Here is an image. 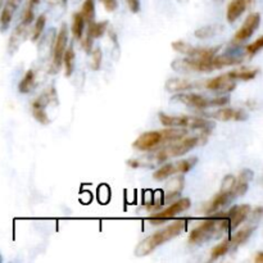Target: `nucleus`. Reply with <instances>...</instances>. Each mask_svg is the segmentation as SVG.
Here are the masks:
<instances>
[{"label": "nucleus", "instance_id": "nucleus-1", "mask_svg": "<svg viewBox=\"0 0 263 263\" xmlns=\"http://www.w3.org/2000/svg\"><path fill=\"white\" fill-rule=\"evenodd\" d=\"M186 227H188V220H185V218L173 221L171 225L163 227L162 230L154 232V234L150 235V236L145 238L143 242L139 243L138 247L135 248V255L136 257H145V255L150 254V253L154 252L158 247H161V245H163L165 243H167L168 240L175 239L176 236L182 234L186 230Z\"/></svg>", "mask_w": 263, "mask_h": 263}, {"label": "nucleus", "instance_id": "nucleus-2", "mask_svg": "<svg viewBox=\"0 0 263 263\" xmlns=\"http://www.w3.org/2000/svg\"><path fill=\"white\" fill-rule=\"evenodd\" d=\"M202 143V136H183L178 140L168 143L161 149H154L155 153L152 155L154 162H166L170 158L181 157V155L189 153L193 148Z\"/></svg>", "mask_w": 263, "mask_h": 263}, {"label": "nucleus", "instance_id": "nucleus-3", "mask_svg": "<svg viewBox=\"0 0 263 263\" xmlns=\"http://www.w3.org/2000/svg\"><path fill=\"white\" fill-rule=\"evenodd\" d=\"M229 231V220L223 217H215L213 216L209 220H205L195 227L189 235V243L193 245L203 244L212 238L220 236L222 232Z\"/></svg>", "mask_w": 263, "mask_h": 263}, {"label": "nucleus", "instance_id": "nucleus-4", "mask_svg": "<svg viewBox=\"0 0 263 263\" xmlns=\"http://www.w3.org/2000/svg\"><path fill=\"white\" fill-rule=\"evenodd\" d=\"M160 121L166 127L190 128L194 131H200L204 135L212 133L215 128V122L205 118L193 117V116H170L166 113H160Z\"/></svg>", "mask_w": 263, "mask_h": 263}, {"label": "nucleus", "instance_id": "nucleus-5", "mask_svg": "<svg viewBox=\"0 0 263 263\" xmlns=\"http://www.w3.org/2000/svg\"><path fill=\"white\" fill-rule=\"evenodd\" d=\"M175 103L185 104L188 107H193L197 109L212 108V107H223L230 103L229 96H222V98H205L199 94H181L177 93L172 99Z\"/></svg>", "mask_w": 263, "mask_h": 263}, {"label": "nucleus", "instance_id": "nucleus-6", "mask_svg": "<svg viewBox=\"0 0 263 263\" xmlns=\"http://www.w3.org/2000/svg\"><path fill=\"white\" fill-rule=\"evenodd\" d=\"M175 71L182 73H192V72H212L216 71V66L213 58L211 59H198V58H178L171 63Z\"/></svg>", "mask_w": 263, "mask_h": 263}, {"label": "nucleus", "instance_id": "nucleus-7", "mask_svg": "<svg viewBox=\"0 0 263 263\" xmlns=\"http://www.w3.org/2000/svg\"><path fill=\"white\" fill-rule=\"evenodd\" d=\"M67 43H68V29L67 24L63 23L59 29L58 34L56 36L53 45V59H51L50 73H57L61 69L62 61H63V54L66 51Z\"/></svg>", "mask_w": 263, "mask_h": 263}, {"label": "nucleus", "instance_id": "nucleus-8", "mask_svg": "<svg viewBox=\"0 0 263 263\" xmlns=\"http://www.w3.org/2000/svg\"><path fill=\"white\" fill-rule=\"evenodd\" d=\"M173 50L189 57V58H198V59H211L218 53L220 46L215 48H200V46H193L186 41H173L172 43Z\"/></svg>", "mask_w": 263, "mask_h": 263}, {"label": "nucleus", "instance_id": "nucleus-9", "mask_svg": "<svg viewBox=\"0 0 263 263\" xmlns=\"http://www.w3.org/2000/svg\"><path fill=\"white\" fill-rule=\"evenodd\" d=\"M190 205H192L190 199H188V198H181V199L172 203L170 207L165 208V209H162L161 212H157L155 215H153L152 217L149 218V221H150V223H153V225H160V223H163L165 221L171 220V218L176 217V216H178L180 213L188 211L190 208Z\"/></svg>", "mask_w": 263, "mask_h": 263}, {"label": "nucleus", "instance_id": "nucleus-10", "mask_svg": "<svg viewBox=\"0 0 263 263\" xmlns=\"http://www.w3.org/2000/svg\"><path fill=\"white\" fill-rule=\"evenodd\" d=\"M260 23V14L259 13H252L247 17V19L244 21L243 26L240 27L236 31V34L234 35V39H232V44L238 45V44H243L247 40H249L252 35L254 34L258 30Z\"/></svg>", "mask_w": 263, "mask_h": 263}, {"label": "nucleus", "instance_id": "nucleus-11", "mask_svg": "<svg viewBox=\"0 0 263 263\" xmlns=\"http://www.w3.org/2000/svg\"><path fill=\"white\" fill-rule=\"evenodd\" d=\"M163 138L161 131H149V133H144L134 141L133 146L136 150L140 152H150L154 150L158 146L162 145Z\"/></svg>", "mask_w": 263, "mask_h": 263}, {"label": "nucleus", "instance_id": "nucleus-12", "mask_svg": "<svg viewBox=\"0 0 263 263\" xmlns=\"http://www.w3.org/2000/svg\"><path fill=\"white\" fill-rule=\"evenodd\" d=\"M208 118H212V120L222 121V122H227V121H247L248 120V113L244 109L239 108H223L217 109V111H213L207 113Z\"/></svg>", "mask_w": 263, "mask_h": 263}, {"label": "nucleus", "instance_id": "nucleus-13", "mask_svg": "<svg viewBox=\"0 0 263 263\" xmlns=\"http://www.w3.org/2000/svg\"><path fill=\"white\" fill-rule=\"evenodd\" d=\"M107 29H108V22L101 21V22H91L88 23V32H86V37L83 40V46L85 48V50L90 51L93 48V43L95 39L103 36L106 34Z\"/></svg>", "mask_w": 263, "mask_h": 263}, {"label": "nucleus", "instance_id": "nucleus-14", "mask_svg": "<svg viewBox=\"0 0 263 263\" xmlns=\"http://www.w3.org/2000/svg\"><path fill=\"white\" fill-rule=\"evenodd\" d=\"M236 88V84L234 80L229 77V74H221L215 78H211L205 83V89L216 93H230Z\"/></svg>", "mask_w": 263, "mask_h": 263}, {"label": "nucleus", "instance_id": "nucleus-15", "mask_svg": "<svg viewBox=\"0 0 263 263\" xmlns=\"http://www.w3.org/2000/svg\"><path fill=\"white\" fill-rule=\"evenodd\" d=\"M30 24L24 23L21 21V23L13 30L11 37H9L8 41V51L9 54H13L14 51L18 50V48L21 46V44L26 40L27 37V31H29Z\"/></svg>", "mask_w": 263, "mask_h": 263}, {"label": "nucleus", "instance_id": "nucleus-16", "mask_svg": "<svg viewBox=\"0 0 263 263\" xmlns=\"http://www.w3.org/2000/svg\"><path fill=\"white\" fill-rule=\"evenodd\" d=\"M234 199H235V195L234 193H232V190L231 192H221L220 190V193H218V194L211 200L209 204H208L207 209H205V213L209 216L213 215V213L222 209L223 207H226V205Z\"/></svg>", "mask_w": 263, "mask_h": 263}, {"label": "nucleus", "instance_id": "nucleus-17", "mask_svg": "<svg viewBox=\"0 0 263 263\" xmlns=\"http://www.w3.org/2000/svg\"><path fill=\"white\" fill-rule=\"evenodd\" d=\"M165 88L166 90L170 91V93H182V91H188L197 88V84L192 83V81L189 80H186V78L175 77L166 81Z\"/></svg>", "mask_w": 263, "mask_h": 263}, {"label": "nucleus", "instance_id": "nucleus-18", "mask_svg": "<svg viewBox=\"0 0 263 263\" xmlns=\"http://www.w3.org/2000/svg\"><path fill=\"white\" fill-rule=\"evenodd\" d=\"M253 180V172L250 170H243L240 172L239 177H236V181H235V186L232 189V193H234L235 198L242 197L247 193L248 186H249V182Z\"/></svg>", "mask_w": 263, "mask_h": 263}, {"label": "nucleus", "instance_id": "nucleus-19", "mask_svg": "<svg viewBox=\"0 0 263 263\" xmlns=\"http://www.w3.org/2000/svg\"><path fill=\"white\" fill-rule=\"evenodd\" d=\"M248 8V4L245 0H231L230 4L227 6L226 12V19L230 23H234Z\"/></svg>", "mask_w": 263, "mask_h": 263}, {"label": "nucleus", "instance_id": "nucleus-20", "mask_svg": "<svg viewBox=\"0 0 263 263\" xmlns=\"http://www.w3.org/2000/svg\"><path fill=\"white\" fill-rule=\"evenodd\" d=\"M17 8H18L17 4H14L11 0H7V3L4 4L3 8H2V12H0V30L2 31H6L8 29L12 19H13Z\"/></svg>", "mask_w": 263, "mask_h": 263}, {"label": "nucleus", "instance_id": "nucleus-21", "mask_svg": "<svg viewBox=\"0 0 263 263\" xmlns=\"http://www.w3.org/2000/svg\"><path fill=\"white\" fill-rule=\"evenodd\" d=\"M254 229H255V226H247V227H244L243 230H239V231H238L235 235H232V236L229 239L230 248H231V250H235L238 247H240L242 244H244V243L249 239L250 235L253 234Z\"/></svg>", "mask_w": 263, "mask_h": 263}, {"label": "nucleus", "instance_id": "nucleus-22", "mask_svg": "<svg viewBox=\"0 0 263 263\" xmlns=\"http://www.w3.org/2000/svg\"><path fill=\"white\" fill-rule=\"evenodd\" d=\"M183 183H185V180H183L182 176L173 177L167 185V194H166L165 197V202H168L170 199L177 198L178 195H180L181 190L183 189Z\"/></svg>", "mask_w": 263, "mask_h": 263}, {"label": "nucleus", "instance_id": "nucleus-23", "mask_svg": "<svg viewBox=\"0 0 263 263\" xmlns=\"http://www.w3.org/2000/svg\"><path fill=\"white\" fill-rule=\"evenodd\" d=\"M36 85V72L34 69H29L26 73L23 74L21 83L18 85V91L22 94L31 93Z\"/></svg>", "mask_w": 263, "mask_h": 263}, {"label": "nucleus", "instance_id": "nucleus-24", "mask_svg": "<svg viewBox=\"0 0 263 263\" xmlns=\"http://www.w3.org/2000/svg\"><path fill=\"white\" fill-rule=\"evenodd\" d=\"M213 61H215L218 69L222 68V67L238 66V64L243 63V58L236 56H230V54H223V56H217V54H216V56L213 57Z\"/></svg>", "mask_w": 263, "mask_h": 263}, {"label": "nucleus", "instance_id": "nucleus-25", "mask_svg": "<svg viewBox=\"0 0 263 263\" xmlns=\"http://www.w3.org/2000/svg\"><path fill=\"white\" fill-rule=\"evenodd\" d=\"M229 77L231 80H242V81H250L253 78H255V76L258 74V69H234L231 72H227Z\"/></svg>", "mask_w": 263, "mask_h": 263}, {"label": "nucleus", "instance_id": "nucleus-26", "mask_svg": "<svg viewBox=\"0 0 263 263\" xmlns=\"http://www.w3.org/2000/svg\"><path fill=\"white\" fill-rule=\"evenodd\" d=\"M72 34L74 39L83 40L84 30H85V21H84L81 13H74L72 17Z\"/></svg>", "mask_w": 263, "mask_h": 263}, {"label": "nucleus", "instance_id": "nucleus-27", "mask_svg": "<svg viewBox=\"0 0 263 263\" xmlns=\"http://www.w3.org/2000/svg\"><path fill=\"white\" fill-rule=\"evenodd\" d=\"M74 61H76V54L72 46L66 48V51L63 54V61L62 63H64V69H66V76L69 77L74 71Z\"/></svg>", "mask_w": 263, "mask_h": 263}, {"label": "nucleus", "instance_id": "nucleus-28", "mask_svg": "<svg viewBox=\"0 0 263 263\" xmlns=\"http://www.w3.org/2000/svg\"><path fill=\"white\" fill-rule=\"evenodd\" d=\"M80 13L85 23H91L95 21V0H85Z\"/></svg>", "mask_w": 263, "mask_h": 263}, {"label": "nucleus", "instance_id": "nucleus-29", "mask_svg": "<svg viewBox=\"0 0 263 263\" xmlns=\"http://www.w3.org/2000/svg\"><path fill=\"white\" fill-rule=\"evenodd\" d=\"M172 175H176L175 163H166V165H163L162 167L158 168L157 171H154L153 177L158 181H162V180H166V178L171 177Z\"/></svg>", "mask_w": 263, "mask_h": 263}, {"label": "nucleus", "instance_id": "nucleus-30", "mask_svg": "<svg viewBox=\"0 0 263 263\" xmlns=\"http://www.w3.org/2000/svg\"><path fill=\"white\" fill-rule=\"evenodd\" d=\"M197 162H198L197 157L188 158V160H182V161H178V162H176L175 163L176 175H177V173L189 172L192 168H194V166L197 165Z\"/></svg>", "mask_w": 263, "mask_h": 263}, {"label": "nucleus", "instance_id": "nucleus-31", "mask_svg": "<svg viewBox=\"0 0 263 263\" xmlns=\"http://www.w3.org/2000/svg\"><path fill=\"white\" fill-rule=\"evenodd\" d=\"M230 250H231V248H230L229 240H226V242L220 243V244L216 245V247L212 249V252H211L209 260L218 259V258H221V257H223V255H225V254H227V253H229Z\"/></svg>", "mask_w": 263, "mask_h": 263}, {"label": "nucleus", "instance_id": "nucleus-32", "mask_svg": "<svg viewBox=\"0 0 263 263\" xmlns=\"http://www.w3.org/2000/svg\"><path fill=\"white\" fill-rule=\"evenodd\" d=\"M46 24V16L45 14H40V16L36 18V22H35V27L32 30V41H37V39L41 36L44 29H45Z\"/></svg>", "mask_w": 263, "mask_h": 263}, {"label": "nucleus", "instance_id": "nucleus-33", "mask_svg": "<svg viewBox=\"0 0 263 263\" xmlns=\"http://www.w3.org/2000/svg\"><path fill=\"white\" fill-rule=\"evenodd\" d=\"M90 68L93 71H98L101 66V59H103V53H101L100 48L91 49L90 50Z\"/></svg>", "mask_w": 263, "mask_h": 263}, {"label": "nucleus", "instance_id": "nucleus-34", "mask_svg": "<svg viewBox=\"0 0 263 263\" xmlns=\"http://www.w3.org/2000/svg\"><path fill=\"white\" fill-rule=\"evenodd\" d=\"M220 26H204L200 27L195 31V36L198 39H208V37H212L213 35L217 34L220 31Z\"/></svg>", "mask_w": 263, "mask_h": 263}, {"label": "nucleus", "instance_id": "nucleus-35", "mask_svg": "<svg viewBox=\"0 0 263 263\" xmlns=\"http://www.w3.org/2000/svg\"><path fill=\"white\" fill-rule=\"evenodd\" d=\"M263 48V36H259L255 41H253L252 44L245 46V51H247L248 57H253L258 53V51L262 50Z\"/></svg>", "mask_w": 263, "mask_h": 263}, {"label": "nucleus", "instance_id": "nucleus-36", "mask_svg": "<svg viewBox=\"0 0 263 263\" xmlns=\"http://www.w3.org/2000/svg\"><path fill=\"white\" fill-rule=\"evenodd\" d=\"M32 115H34L35 120L37 122H40L41 125H48L50 122L49 120L48 115H46V112L44 108H37V107H32Z\"/></svg>", "mask_w": 263, "mask_h": 263}, {"label": "nucleus", "instance_id": "nucleus-37", "mask_svg": "<svg viewBox=\"0 0 263 263\" xmlns=\"http://www.w3.org/2000/svg\"><path fill=\"white\" fill-rule=\"evenodd\" d=\"M235 181H236V177L232 175H227L223 177L222 183H221V192H231L235 186Z\"/></svg>", "mask_w": 263, "mask_h": 263}, {"label": "nucleus", "instance_id": "nucleus-38", "mask_svg": "<svg viewBox=\"0 0 263 263\" xmlns=\"http://www.w3.org/2000/svg\"><path fill=\"white\" fill-rule=\"evenodd\" d=\"M99 2L103 4V7L106 8L107 12H115L118 7L117 0H99Z\"/></svg>", "mask_w": 263, "mask_h": 263}, {"label": "nucleus", "instance_id": "nucleus-39", "mask_svg": "<svg viewBox=\"0 0 263 263\" xmlns=\"http://www.w3.org/2000/svg\"><path fill=\"white\" fill-rule=\"evenodd\" d=\"M125 2L133 13H138L140 11V0H125Z\"/></svg>", "mask_w": 263, "mask_h": 263}, {"label": "nucleus", "instance_id": "nucleus-40", "mask_svg": "<svg viewBox=\"0 0 263 263\" xmlns=\"http://www.w3.org/2000/svg\"><path fill=\"white\" fill-rule=\"evenodd\" d=\"M127 165L133 168H139L143 166V163H141L140 160H130L127 161Z\"/></svg>", "mask_w": 263, "mask_h": 263}, {"label": "nucleus", "instance_id": "nucleus-41", "mask_svg": "<svg viewBox=\"0 0 263 263\" xmlns=\"http://www.w3.org/2000/svg\"><path fill=\"white\" fill-rule=\"evenodd\" d=\"M41 0H29V3H27V8L30 9H34L35 11V7L39 6V3H40Z\"/></svg>", "mask_w": 263, "mask_h": 263}, {"label": "nucleus", "instance_id": "nucleus-42", "mask_svg": "<svg viewBox=\"0 0 263 263\" xmlns=\"http://www.w3.org/2000/svg\"><path fill=\"white\" fill-rule=\"evenodd\" d=\"M254 262L255 263H262L263 262V253L262 252H258L254 257Z\"/></svg>", "mask_w": 263, "mask_h": 263}, {"label": "nucleus", "instance_id": "nucleus-43", "mask_svg": "<svg viewBox=\"0 0 263 263\" xmlns=\"http://www.w3.org/2000/svg\"><path fill=\"white\" fill-rule=\"evenodd\" d=\"M11 2H13V3L17 4V6H18V7H19V4L22 3V0H11Z\"/></svg>", "mask_w": 263, "mask_h": 263}, {"label": "nucleus", "instance_id": "nucleus-44", "mask_svg": "<svg viewBox=\"0 0 263 263\" xmlns=\"http://www.w3.org/2000/svg\"><path fill=\"white\" fill-rule=\"evenodd\" d=\"M245 2H247V4H248V7L250 6V4L253 3V0H245Z\"/></svg>", "mask_w": 263, "mask_h": 263}, {"label": "nucleus", "instance_id": "nucleus-45", "mask_svg": "<svg viewBox=\"0 0 263 263\" xmlns=\"http://www.w3.org/2000/svg\"><path fill=\"white\" fill-rule=\"evenodd\" d=\"M3 2L4 0H0V9H2V7H3Z\"/></svg>", "mask_w": 263, "mask_h": 263}, {"label": "nucleus", "instance_id": "nucleus-46", "mask_svg": "<svg viewBox=\"0 0 263 263\" xmlns=\"http://www.w3.org/2000/svg\"><path fill=\"white\" fill-rule=\"evenodd\" d=\"M0 262H2V257H0Z\"/></svg>", "mask_w": 263, "mask_h": 263}]
</instances>
